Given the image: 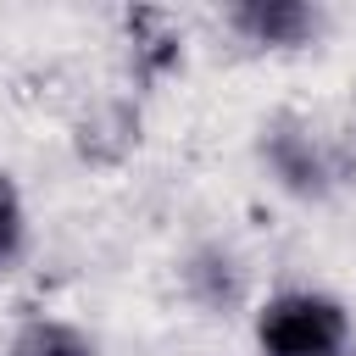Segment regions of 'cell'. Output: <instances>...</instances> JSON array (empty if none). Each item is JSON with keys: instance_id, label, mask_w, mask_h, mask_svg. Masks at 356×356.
<instances>
[{"instance_id": "6", "label": "cell", "mask_w": 356, "mask_h": 356, "mask_svg": "<svg viewBox=\"0 0 356 356\" xmlns=\"http://www.w3.org/2000/svg\"><path fill=\"white\" fill-rule=\"evenodd\" d=\"M134 145H139V122H134V111H122V106H106L100 117H89V122L78 128V156H83L89 167H117Z\"/></svg>"}, {"instance_id": "3", "label": "cell", "mask_w": 356, "mask_h": 356, "mask_svg": "<svg viewBox=\"0 0 356 356\" xmlns=\"http://www.w3.org/2000/svg\"><path fill=\"white\" fill-rule=\"evenodd\" d=\"M222 22L256 50H306L323 33V11L306 0H234Z\"/></svg>"}, {"instance_id": "1", "label": "cell", "mask_w": 356, "mask_h": 356, "mask_svg": "<svg viewBox=\"0 0 356 356\" xmlns=\"http://www.w3.org/2000/svg\"><path fill=\"white\" fill-rule=\"evenodd\" d=\"M350 312L323 289H278L256 312V350L261 356H345Z\"/></svg>"}, {"instance_id": "2", "label": "cell", "mask_w": 356, "mask_h": 356, "mask_svg": "<svg viewBox=\"0 0 356 356\" xmlns=\"http://www.w3.org/2000/svg\"><path fill=\"white\" fill-rule=\"evenodd\" d=\"M261 161L273 172V184L295 200H323L339 178L334 156L317 145V134L300 122V117H273L261 128Z\"/></svg>"}, {"instance_id": "5", "label": "cell", "mask_w": 356, "mask_h": 356, "mask_svg": "<svg viewBox=\"0 0 356 356\" xmlns=\"http://www.w3.org/2000/svg\"><path fill=\"white\" fill-rule=\"evenodd\" d=\"M184 289H189V300H195L200 312H234V306L245 300V267H239L222 245H206V250L189 256Z\"/></svg>"}, {"instance_id": "8", "label": "cell", "mask_w": 356, "mask_h": 356, "mask_svg": "<svg viewBox=\"0 0 356 356\" xmlns=\"http://www.w3.org/2000/svg\"><path fill=\"white\" fill-rule=\"evenodd\" d=\"M28 245V211H22V195L17 184L0 172V267H11Z\"/></svg>"}, {"instance_id": "4", "label": "cell", "mask_w": 356, "mask_h": 356, "mask_svg": "<svg viewBox=\"0 0 356 356\" xmlns=\"http://www.w3.org/2000/svg\"><path fill=\"white\" fill-rule=\"evenodd\" d=\"M122 33H128V50H134L139 83H161L184 67V28L167 6H128Z\"/></svg>"}, {"instance_id": "7", "label": "cell", "mask_w": 356, "mask_h": 356, "mask_svg": "<svg viewBox=\"0 0 356 356\" xmlns=\"http://www.w3.org/2000/svg\"><path fill=\"white\" fill-rule=\"evenodd\" d=\"M11 356H95V339H89L78 323L33 317V323H22V328H17Z\"/></svg>"}]
</instances>
